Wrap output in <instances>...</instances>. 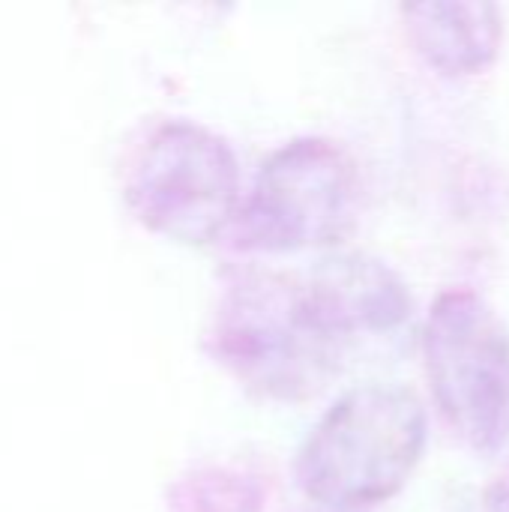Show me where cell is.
<instances>
[{
    "label": "cell",
    "instance_id": "8",
    "mask_svg": "<svg viewBox=\"0 0 509 512\" xmlns=\"http://www.w3.org/2000/svg\"><path fill=\"white\" fill-rule=\"evenodd\" d=\"M462 512H509V483H495L474 495Z\"/></svg>",
    "mask_w": 509,
    "mask_h": 512
},
{
    "label": "cell",
    "instance_id": "7",
    "mask_svg": "<svg viewBox=\"0 0 509 512\" xmlns=\"http://www.w3.org/2000/svg\"><path fill=\"white\" fill-rule=\"evenodd\" d=\"M408 36L444 75H474L495 63L504 42L501 6L483 0H438L405 6Z\"/></svg>",
    "mask_w": 509,
    "mask_h": 512
},
{
    "label": "cell",
    "instance_id": "1",
    "mask_svg": "<svg viewBox=\"0 0 509 512\" xmlns=\"http://www.w3.org/2000/svg\"><path fill=\"white\" fill-rule=\"evenodd\" d=\"M210 339L243 384L279 399L321 390L339 366L342 345L303 279L282 273H240L219 300Z\"/></svg>",
    "mask_w": 509,
    "mask_h": 512
},
{
    "label": "cell",
    "instance_id": "5",
    "mask_svg": "<svg viewBox=\"0 0 509 512\" xmlns=\"http://www.w3.org/2000/svg\"><path fill=\"white\" fill-rule=\"evenodd\" d=\"M129 201L159 234L207 243L237 216L240 168L234 150L198 123L171 120L135 156Z\"/></svg>",
    "mask_w": 509,
    "mask_h": 512
},
{
    "label": "cell",
    "instance_id": "9",
    "mask_svg": "<svg viewBox=\"0 0 509 512\" xmlns=\"http://www.w3.org/2000/svg\"><path fill=\"white\" fill-rule=\"evenodd\" d=\"M324 512H363V510H333V507H330V510H324Z\"/></svg>",
    "mask_w": 509,
    "mask_h": 512
},
{
    "label": "cell",
    "instance_id": "6",
    "mask_svg": "<svg viewBox=\"0 0 509 512\" xmlns=\"http://www.w3.org/2000/svg\"><path fill=\"white\" fill-rule=\"evenodd\" d=\"M303 285L321 321L339 339L357 330H390L411 312V291L402 276L372 255L324 258Z\"/></svg>",
    "mask_w": 509,
    "mask_h": 512
},
{
    "label": "cell",
    "instance_id": "3",
    "mask_svg": "<svg viewBox=\"0 0 509 512\" xmlns=\"http://www.w3.org/2000/svg\"><path fill=\"white\" fill-rule=\"evenodd\" d=\"M423 357L432 396L456 435L480 450L509 444V330L468 288L444 291L426 318Z\"/></svg>",
    "mask_w": 509,
    "mask_h": 512
},
{
    "label": "cell",
    "instance_id": "2",
    "mask_svg": "<svg viewBox=\"0 0 509 512\" xmlns=\"http://www.w3.org/2000/svg\"><path fill=\"white\" fill-rule=\"evenodd\" d=\"M426 447L420 399L393 384L345 393L300 450V483L333 510H363L396 495Z\"/></svg>",
    "mask_w": 509,
    "mask_h": 512
},
{
    "label": "cell",
    "instance_id": "4",
    "mask_svg": "<svg viewBox=\"0 0 509 512\" xmlns=\"http://www.w3.org/2000/svg\"><path fill=\"white\" fill-rule=\"evenodd\" d=\"M360 171L345 147L297 138L258 171L237 213V234L252 249H303L342 240L360 213Z\"/></svg>",
    "mask_w": 509,
    "mask_h": 512
}]
</instances>
